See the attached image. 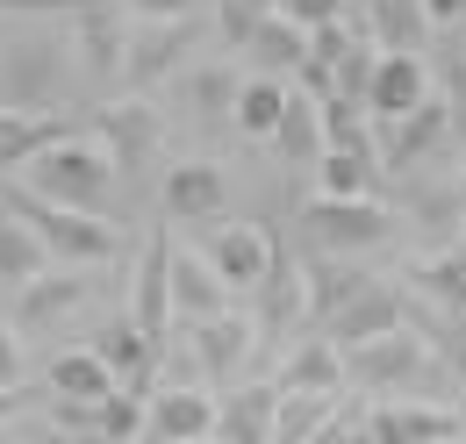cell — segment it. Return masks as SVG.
Instances as JSON below:
<instances>
[{
  "label": "cell",
  "instance_id": "1",
  "mask_svg": "<svg viewBox=\"0 0 466 444\" xmlns=\"http://www.w3.org/2000/svg\"><path fill=\"white\" fill-rule=\"evenodd\" d=\"M116 158H108V144H86V136H65L51 151H36L29 166H22V187L29 194H44V201H58V208H79V216H108V201H116Z\"/></svg>",
  "mask_w": 466,
  "mask_h": 444
},
{
  "label": "cell",
  "instance_id": "2",
  "mask_svg": "<svg viewBox=\"0 0 466 444\" xmlns=\"http://www.w3.org/2000/svg\"><path fill=\"white\" fill-rule=\"evenodd\" d=\"M72 94V51L65 36H0V108L15 115H58Z\"/></svg>",
  "mask_w": 466,
  "mask_h": 444
},
{
  "label": "cell",
  "instance_id": "3",
  "mask_svg": "<svg viewBox=\"0 0 466 444\" xmlns=\"http://www.w3.org/2000/svg\"><path fill=\"white\" fill-rule=\"evenodd\" d=\"M0 201L29 222L36 237H44V251H51V258H72V266H108V258L122 251V237H116V222H108V216L58 208V201H44V194H29V187H15V179H0Z\"/></svg>",
  "mask_w": 466,
  "mask_h": 444
},
{
  "label": "cell",
  "instance_id": "4",
  "mask_svg": "<svg viewBox=\"0 0 466 444\" xmlns=\"http://www.w3.org/2000/svg\"><path fill=\"white\" fill-rule=\"evenodd\" d=\"M345 373L366 394H380V401L388 394H431L438 388V351H431V337H416V330H388L373 344H351Z\"/></svg>",
  "mask_w": 466,
  "mask_h": 444
},
{
  "label": "cell",
  "instance_id": "5",
  "mask_svg": "<svg viewBox=\"0 0 466 444\" xmlns=\"http://www.w3.org/2000/svg\"><path fill=\"white\" fill-rule=\"evenodd\" d=\"M301 229H309L316 251H373V244H388L402 222H395V208H380L373 194H366V201H330V194H316V201L301 208Z\"/></svg>",
  "mask_w": 466,
  "mask_h": 444
},
{
  "label": "cell",
  "instance_id": "6",
  "mask_svg": "<svg viewBox=\"0 0 466 444\" xmlns=\"http://www.w3.org/2000/svg\"><path fill=\"white\" fill-rule=\"evenodd\" d=\"M266 344H258V323L251 316H208V323H194V366H201V380L208 388H230V380H244V366L258 358Z\"/></svg>",
  "mask_w": 466,
  "mask_h": 444
},
{
  "label": "cell",
  "instance_id": "7",
  "mask_svg": "<svg viewBox=\"0 0 466 444\" xmlns=\"http://www.w3.org/2000/svg\"><path fill=\"white\" fill-rule=\"evenodd\" d=\"M373 444H452L466 438V416L452 401H402V394H388V401H373Z\"/></svg>",
  "mask_w": 466,
  "mask_h": 444
},
{
  "label": "cell",
  "instance_id": "8",
  "mask_svg": "<svg viewBox=\"0 0 466 444\" xmlns=\"http://www.w3.org/2000/svg\"><path fill=\"white\" fill-rule=\"evenodd\" d=\"M72 36H79V65L94 86H116L122 65H129V22H122V0H86L72 15Z\"/></svg>",
  "mask_w": 466,
  "mask_h": 444
},
{
  "label": "cell",
  "instance_id": "9",
  "mask_svg": "<svg viewBox=\"0 0 466 444\" xmlns=\"http://www.w3.org/2000/svg\"><path fill=\"white\" fill-rule=\"evenodd\" d=\"M194 51V15H166V22H129V65H122V86H158L179 57Z\"/></svg>",
  "mask_w": 466,
  "mask_h": 444
},
{
  "label": "cell",
  "instance_id": "10",
  "mask_svg": "<svg viewBox=\"0 0 466 444\" xmlns=\"http://www.w3.org/2000/svg\"><path fill=\"white\" fill-rule=\"evenodd\" d=\"M409 316H416V308H409V294H402V287L373 279L366 294H351L345 308H338V316L323 323V337L351 351V344H373V337H388V330H409Z\"/></svg>",
  "mask_w": 466,
  "mask_h": 444
},
{
  "label": "cell",
  "instance_id": "11",
  "mask_svg": "<svg viewBox=\"0 0 466 444\" xmlns=\"http://www.w3.org/2000/svg\"><path fill=\"white\" fill-rule=\"evenodd\" d=\"M423 101H438V86H431V72H423L416 51H388L373 65V86H366V115H373V122H402V115H416Z\"/></svg>",
  "mask_w": 466,
  "mask_h": 444
},
{
  "label": "cell",
  "instance_id": "12",
  "mask_svg": "<svg viewBox=\"0 0 466 444\" xmlns=\"http://www.w3.org/2000/svg\"><path fill=\"white\" fill-rule=\"evenodd\" d=\"M251 294H258V316H251V323H258V344H280V337L309 316V273L294 266L288 251H273V273L258 279Z\"/></svg>",
  "mask_w": 466,
  "mask_h": 444
},
{
  "label": "cell",
  "instance_id": "13",
  "mask_svg": "<svg viewBox=\"0 0 466 444\" xmlns=\"http://www.w3.org/2000/svg\"><path fill=\"white\" fill-rule=\"evenodd\" d=\"M273 229L266 222H223L216 237H208V266L230 279V287H258V279L273 273Z\"/></svg>",
  "mask_w": 466,
  "mask_h": 444
},
{
  "label": "cell",
  "instance_id": "14",
  "mask_svg": "<svg viewBox=\"0 0 466 444\" xmlns=\"http://www.w3.org/2000/svg\"><path fill=\"white\" fill-rule=\"evenodd\" d=\"M173 237L166 229H151V244H144V266H137V279H129V316L144 323L151 337H166V323H173Z\"/></svg>",
  "mask_w": 466,
  "mask_h": 444
},
{
  "label": "cell",
  "instance_id": "15",
  "mask_svg": "<svg viewBox=\"0 0 466 444\" xmlns=\"http://www.w3.org/2000/svg\"><path fill=\"white\" fill-rule=\"evenodd\" d=\"M216 394L208 388H158L151 394V423L144 438L151 444H187V438H216Z\"/></svg>",
  "mask_w": 466,
  "mask_h": 444
},
{
  "label": "cell",
  "instance_id": "16",
  "mask_svg": "<svg viewBox=\"0 0 466 444\" xmlns=\"http://www.w3.org/2000/svg\"><path fill=\"white\" fill-rule=\"evenodd\" d=\"M345 344H330V337L316 330L309 344H294L288 358H280V373H273V388L280 394H345Z\"/></svg>",
  "mask_w": 466,
  "mask_h": 444
},
{
  "label": "cell",
  "instance_id": "17",
  "mask_svg": "<svg viewBox=\"0 0 466 444\" xmlns=\"http://www.w3.org/2000/svg\"><path fill=\"white\" fill-rule=\"evenodd\" d=\"M79 308H94V279L86 273H36L15 294V316H22L29 330H51L65 316H79Z\"/></svg>",
  "mask_w": 466,
  "mask_h": 444
},
{
  "label": "cell",
  "instance_id": "18",
  "mask_svg": "<svg viewBox=\"0 0 466 444\" xmlns=\"http://www.w3.org/2000/svg\"><path fill=\"white\" fill-rule=\"evenodd\" d=\"M65 136H86V122H79V115H15V108H0V172H22L36 151H51Z\"/></svg>",
  "mask_w": 466,
  "mask_h": 444
},
{
  "label": "cell",
  "instance_id": "19",
  "mask_svg": "<svg viewBox=\"0 0 466 444\" xmlns=\"http://www.w3.org/2000/svg\"><path fill=\"white\" fill-rule=\"evenodd\" d=\"M94 351L116 366V380L129 394H151V380H158V337L144 330L137 316H122V323H108V330L94 337Z\"/></svg>",
  "mask_w": 466,
  "mask_h": 444
},
{
  "label": "cell",
  "instance_id": "20",
  "mask_svg": "<svg viewBox=\"0 0 466 444\" xmlns=\"http://www.w3.org/2000/svg\"><path fill=\"white\" fill-rule=\"evenodd\" d=\"M94 129H101V144H108L116 172H144V158L158 151V115L144 108V101H116V108H101V115H94Z\"/></svg>",
  "mask_w": 466,
  "mask_h": 444
},
{
  "label": "cell",
  "instance_id": "21",
  "mask_svg": "<svg viewBox=\"0 0 466 444\" xmlns=\"http://www.w3.org/2000/svg\"><path fill=\"white\" fill-rule=\"evenodd\" d=\"M273 423H280V388L273 380L237 388L216 409V444H273Z\"/></svg>",
  "mask_w": 466,
  "mask_h": 444
},
{
  "label": "cell",
  "instance_id": "22",
  "mask_svg": "<svg viewBox=\"0 0 466 444\" xmlns=\"http://www.w3.org/2000/svg\"><path fill=\"white\" fill-rule=\"evenodd\" d=\"M223 201H230V187H223V172L216 166H173L166 172V222H216L223 216Z\"/></svg>",
  "mask_w": 466,
  "mask_h": 444
},
{
  "label": "cell",
  "instance_id": "23",
  "mask_svg": "<svg viewBox=\"0 0 466 444\" xmlns=\"http://www.w3.org/2000/svg\"><path fill=\"white\" fill-rule=\"evenodd\" d=\"M445 136H452V108H445V101H423L416 115L388 122V151H380V166H388V172H402V166H416L423 151H438Z\"/></svg>",
  "mask_w": 466,
  "mask_h": 444
},
{
  "label": "cell",
  "instance_id": "24",
  "mask_svg": "<svg viewBox=\"0 0 466 444\" xmlns=\"http://www.w3.org/2000/svg\"><path fill=\"white\" fill-rule=\"evenodd\" d=\"M44 388L58 394V401H108L122 380H116V366H108V358H101V351L86 344V351H58V358H51Z\"/></svg>",
  "mask_w": 466,
  "mask_h": 444
},
{
  "label": "cell",
  "instance_id": "25",
  "mask_svg": "<svg viewBox=\"0 0 466 444\" xmlns=\"http://www.w3.org/2000/svg\"><path fill=\"white\" fill-rule=\"evenodd\" d=\"M223 294H230V279L216 273L208 258H194V251H179V258H173V316L208 323V316H223Z\"/></svg>",
  "mask_w": 466,
  "mask_h": 444
},
{
  "label": "cell",
  "instance_id": "26",
  "mask_svg": "<svg viewBox=\"0 0 466 444\" xmlns=\"http://www.w3.org/2000/svg\"><path fill=\"white\" fill-rule=\"evenodd\" d=\"M280 158L301 172H316V158L330 151V136H323V101L316 94H288V115H280Z\"/></svg>",
  "mask_w": 466,
  "mask_h": 444
},
{
  "label": "cell",
  "instance_id": "27",
  "mask_svg": "<svg viewBox=\"0 0 466 444\" xmlns=\"http://www.w3.org/2000/svg\"><path fill=\"white\" fill-rule=\"evenodd\" d=\"M280 115H288V86H280L273 72H251L244 94H237V122H230V129L258 144V136H280Z\"/></svg>",
  "mask_w": 466,
  "mask_h": 444
},
{
  "label": "cell",
  "instance_id": "28",
  "mask_svg": "<svg viewBox=\"0 0 466 444\" xmlns=\"http://www.w3.org/2000/svg\"><path fill=\"white\" fill-rule=\"evenodd\" d=\"M44 258H51V251H44V237H36L29 222L0 201V287H29V279L44 273Z\"/></svg>",
  "mask_w": 466,
  "mask_h": 444
},
{
  "label": "cell",
  "instance_id": "29",
  "mask_svg": "<svg viewBox=\"0 0 466 444\" xmlns=\"http://www.w3.org/2000/svg\"><path fill=\"white\" fill-rule=\"evenodd\" d=\"M409 279H416L438 308H466V237L452 251H423V258L409 266Z\"/></svg>",
  "mask_w": 466,
  "mask_h": 444
},
{
  "label": "cell",
  "instance_id": "30",
  "mask_svg": "<svg viewBox=\"0 0 466 444\" xmlns=\"http://www.w3.org/2000/svg\"><path fill=\"white\" fill-rule=\"evenodd\" d=\"M373 151H323L316 158V194H330V201H366L373 194Z\"/></svg>",
  "mask_w": 466,
  "mask_h": 444
},
{
  "label": "cell",
  "instance_id": "31",
  "mask_svg": "<svg viewBox=\"0 0 466 444\" xmlns=\"http://www.w3.org/2000/svg\"><path fill=\"white\" fill-rule=\"evenodd\" d=\"M423 36H431L423 0H373V44L380 51H423Z\"/></svg>",
  "mask_w": 466,
  "mask_h": 444
},
{
  "label": "cell",
  "instance_id": "32",
  "mask_svg": "<svg viewBox=\"0 0 466 444\" xmlns=\"http://www.w3.org/2000/svg\"><path fill=\"white\" fill-rule=\"evenodd\" d=\"M366 287H373V273H351V266H309V323L323 330L351 294H366Z\"/></svg>",
  "mask_w": 466,
  "mask_h": 444
},
{
  "label": "cell",
  "instance_id": "33",
  "mask_svg": "<svg viewBox=\"0 0 466 444\" xmlns=\"http://www.w3.org/2000/svg\"><path fill=\"white\" fill-rule=\"evenodd\" d=\"M251 57H258V72H301V65H309V29L288 22V15H273V22L251 36Z\"/></svg>",
  "mask_w": 466,
  "mask_h": 444
},
{
  "label": "cell",
  "instance_id": "34",
  "mask_svg": "<svg viewBox=\"0 0 466 444\" xmlns=\"http://www.w3.org/2000/svg\"><path fill=\"white\" fill-rule=\"evenodd\" d=\"M345 394H280V423H273V444H309L330 416H338Z\"/></svg>",
  "mask_w": 466,
  "mask_h": 444
},
{
  "label": "cell",
  "instance_id": "35",
  "mask_svg": "<svg viewBox=\"0 0 466 444\" xmlns=\"http://www.w3.org/2000/svg\"><path fill=\"white\" fill-rule=\"evenodd\" d=\"M237 94H244V79H237L230 65H208V72L187 79V108L201 115V122H237Z\"/></svg>",
  "mask_w": 466,
  "mask_h": 444
},
{
  "label": "cell",
  "instance_id": "36",
  "mask_svg": "<svg viewBox=\"0 0 466 444\" xmlns=\"http://www.w3.org/2000/svg\"><path fill=\"white\" fill-rule=\"evenodd\" d=\"M273 15H280V0H216V29H223V44H237V51H251V36Z\"/></svg>",
  "mask_w": 466,
  "mask_h": 444
},
{
  "label": "cell",
  "instance_id": "37",
  "mask_svg": "<svg viewBox=\"0 0 466 444\" xmlns=\"http://www.w3.org/2000/svg\"><path fill=\"white\" fill-rule=\"evenodd\" d=\"M323 136H330V151H373L359 101H323Z\"/></svg>",
  "mask_w": 466,
  "mask_h": 444
},
{
  "label": "cell",
  "instance_id": "38",
  "mask_svg": "<svg viewBox=\"0 0 466 444\" xmlns=\"http://www.w3.org/2000/svg\"><path fill=\"white\" fill-rule=\"evenodd\" d=\"M373 65H380V57H373V44H351V51L338 57V94H330V101H359V108H366V86H373Z\"/></svg>",
  "mask_w": 466,
  "mask_h": 444
},
{
  "label": "cell",
  "instance_id": "39",
  "mask_svg": "<svg viewBox=\"0 0 466 444\" xmlns=\"http://www.w3.org/2000/svg\"><path fill=\"white\" fill-rule=\"evenodd\" d=\"M280 15H288V22H301V29L316 36V29L345 22V0H280Z\"/></svg>",
  "mask_w": 466,
  "mask_h": 444
},
{
  "label": "cell",
  "instance_id": "40",
  "mask_svg": "<svg viewBox=\"0 0 466 444\" xmlns=\"http://www.w3.org/2000/svg\"><path fill=\"white\" fill-rule=\"evenodd\" d=\"M86 0H0V15H79Z\"/></svg>",
  "mask_w": 466,
  "mask_h": 444
},
{
  "label": "cell",
  "instance_id": "41",
  "mask_svg": "<svg viewBox=\"0 0 466 444\" xmlns=\"http://www.w3.org/2000/svg\"><path fill=\"white\" fill-rule=\"evenodd\" d=\"M0 388H22V344L7 323H0Z\"/></svg>",
  "mask_w": 466,
  "mask_h": 444
},
{
  "label": "cell",
  "instance_id": "42",
  "mask_svg": "<svg viewBox=\"0 0 466 444\" xmlns=\"http://www.w3.org/2000/svg\"><path fill=\"white\" fill-rule=\"evenodd\" d=\"M445 79H452V129L466 136V57H452V65H445Z\"/></svg>",
  "mask_w": 466,
  "mask_h": 444
},
{
  "label": "cell",
  "instance_id": "43",
  "mask_svg": "<svg viewBox=\"0 0 466 444\" xmlns=\"http://www.w3.org/2000/svg\"><path fill=\"white\" fill-rule=\"evenodd\" d=\"M144 22H166V15H194V0H129Z\"/></svg>",
  "mask_w": 466,
  "mask_h": 444
},
{
  "label": "cell",
  "instance_id": "44",
  "mask_svg": "<svg viewBox=\"0 0 466 444\" xmlns=\"http://www.w3.org/2000/svg\"><path fill=\"white\" fill-rule=\"evenodd\" d=\"M423 15H431V29H452L466 22V0H423Z\"/></svg>",
  "mask_w": 466,
  "mask_h": 444
},
{
  "label": "cell",
  "instance_id": "45",
  "mask_svg": "<svg viewBox=\"0 0 466 444\" xmlns=\"http://www.w3.org/2000/svg\"><path fill=\"white\" fill-rule=\"evenodd\" d=\"M29 401H36V394H29V388H0V423H7V416H22Z\"/></svg>",
  "mask_w": 466,
  "mask_h": 444
},
{
  "label": "cell",
  "instance_id": "46",
  "mask_svg": "<svg viewBox=\"0 0 466 444\" xmlns=\"http://www.w3.org/2000/svg\"><path fill=\"white\" fill-rule=\"evenodd\" d=\"M58 444H129V438H101V430H65Z\"/></svg>",
  "mask_w": 466,
  "mask_h": 444
},
{
  "label": "cell",
  "instance_id": "47",
  "mask_svg": "<svg viewBox=\"0 0 466 444\" xmlns=\"http://www.w3.org/2000/svg\"><path fill=\"white\" fill-rule=\"evenodd\" d=\"M345 444H373V423H366V416H359V430H351Z\"/></svg>",
  "mask_w": 466,
  "mask_h": 444
},
{
  "label": "cell",
  "instance_id": "48",
  "mask_svg": "<svg viewBox=\"0 0 466 444\" xmlns=\"http://www.w3.org/2000/svg\"><path fill=\"white\" fill-rule=\"evenodd\" d=\"M187 444H216V438H187Z\"/></svg>",
  "mask_w": 466,
  "mask_h": 444
},
{
  "label": "cell",
  "instance_id": "49",
  "mask_svg": "<svg viewBox=\"0 0 466 444\" xmlns=\"http://www.w3.org/2000/svg\"><path fill=\"white\" fill-rule=\"evenodd\" d=\"M460 229H466V216H460Z\"/></svg>",
  "mask_w": 466,
  "mask_h": 444
},
{
  "label": "cell",
  "instance_id": "50",
  "mask_svg": "<svg viewBox=\"0 0 466 444\" xmlns=\"http://www.w3.org/2000/svg\"><path fill=\"white\" fill-rule=\"evenodd\" d=\"M452 444H466V438H452Z\"/></svg>",
  "mask_w": 466,
  "mask_h": 444
}]
</instances>
